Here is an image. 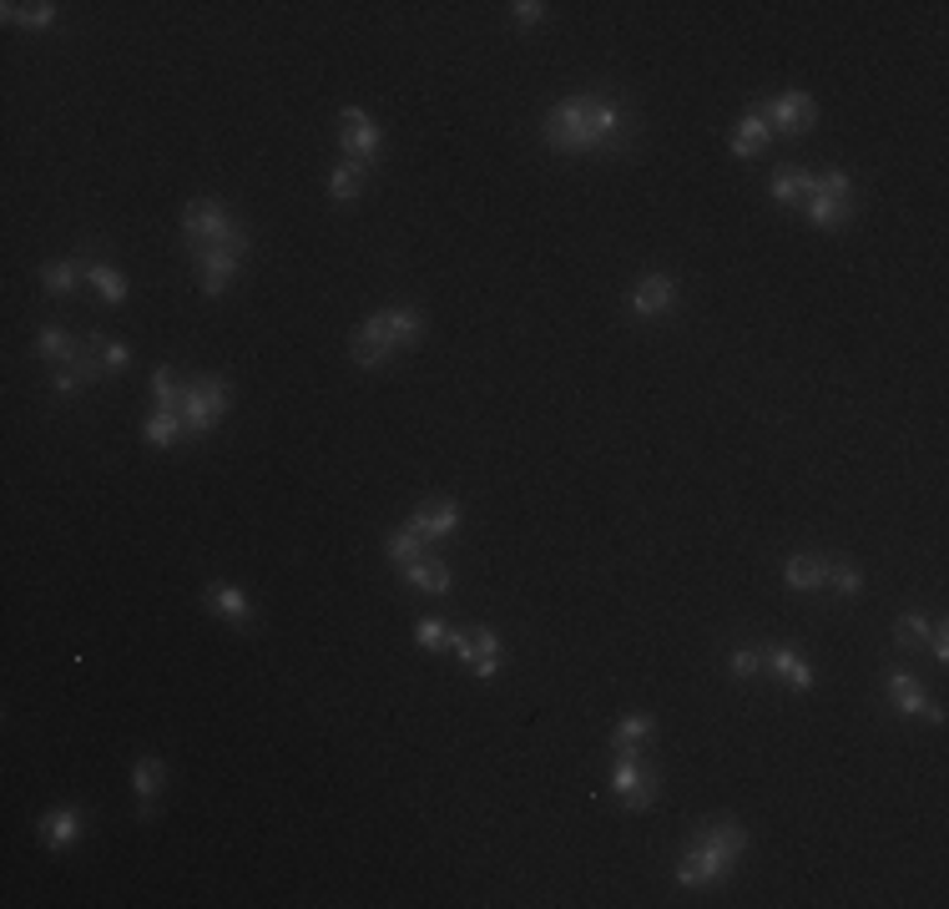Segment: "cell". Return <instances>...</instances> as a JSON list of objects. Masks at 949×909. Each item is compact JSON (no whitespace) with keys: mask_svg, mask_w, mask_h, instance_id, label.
<instances>
[{"mask_svg":"<svg viewBox=\"0 0 949 909\" xmlns=\"http://www.w3.org/2000/svg\"><path fill=\"white\" fill-rule=\"evenodd\" d=\"M227 405H233V384L223 380V374H192V380L183 384V430L187 435H212L218 424H223Z\"/></svg>","mask_w":949,"mask_h":909,"instance_id":"8992f818","label":"cell"},{"mask_svg":"<svg viewBox=\"0 0 949 909\" xmlns=\"http://www.w3.org/2000/svg\"><path fill=\"white\" fill-rule=\"evenodd\" d=\"M541 132H546V147L566 152V158H586V152L621 158V152L636 147V132L626 127V112L607 92H576L566 102H555L546 112Z\"/></svg>","mask_w":949,"mask_h":909,"instance_id":"6da1fadb","label":"cell"},{"mask_svg":"<svg viewBox=\"0 0 949 909\" xmlns=\"http://www.w3.org/2000/svg\"><path fill=\"white\" fill-rule=\"evenodd\" d=\"M924 718H929L935 727H945V708H939V702H929V708H924Z\"/></svg>","mask_w":949,"mask_h":909,"instance_id":"f35d334b","label":"cell"},{"mask_svg":"<svg viewBox=\"0 0 949 909\" xmlns=\"http://www.w3.org/2000/svg\"><path fill=\"white\" fill-rule=\"evenodd\" d=\"M183 243L192 264H212V258H243L248 253V228L227 202L218 198H192L183 208Z\"/></svg>","mask_w":949,"mask_h":909,"instance_id":"3957f363","label":"cell"},{"mask_svg":"<svg viewBox=\"0 0 949 909\" xmlns=\"http://www.w3.org/2000/svg\"><path fill=\"white\" fill-rule=\"evenodd\" d=\"M339 142H343V158L359 162V167H370V162H379L384 152V132L374 127V117L364 112V106H343L339 112Z\"/></svg>","mask_w":949,"mask_h":909,"instance_id":"9c48e42d","label":"cell"},{"mask_svg":"<svg viewBox=\"0 0 949 909\" xmlns=\"http://www.w3.org/2000/svg\"><path fill=\"white\" fill-rule=\"evenodd\" d=\"M742 849H748V829H742L738 818H727V814L707 818L687 839L682 854H677V884L682 889H717V884H727V874L742 859Z\"/></svg>","mask_w":949,"mask_h":909,"instance_id":"7a4b0ae2","label":"cell"},{"mask_svg":"<svg viewBox=\"0 0 949 909\" xmlns=\"http://www.w3.org/2000/svg\"><path fill=\"white\" fill-rule=\"evenodd\" d=\"M773 142V132H768V121H763V112L752 106V112H742L738 117V127H733V137H727V147H733V158H742V162H752V158H763V147Z\"/></svg>","mask_w":949,"mask_h":909,"instance_id":"e0dca14e","label":"cell"},{"mask_svg":"<svg viewBox=\"0 0 949 909\" xmlns=\"http://www.w3.org/2000/svg\"><path fill=\"white\" fill-rule=\"evenodd\" d=\"M829 586H839L844 596H858V592H864V571H858L854 561H833V567H829Z\"/></svg>","mask_w":949,"mask_h":909,"instance_id":"d6a6232c","label":"cell"},{"mask_svg":"<svg viewBox=\"0 0 949 909\" xmlns=\"http://www.w3.org/2000/svg\"><path fill=\"white\" fill-rule=\"evenodd\" d=\"M405 581L414 586V592H430V596H445L449 586H455L449 567L440 561V556H430V551H424L420 561H409V567H405Z\"/></svg>","mask_w":949,"mask_h":909,"instance_id":"ffe728a7","label":"cell"},{"mask_svg":"<svg viewBox=\"0 0 949 909\" xmlns=\"http://www.w3.org/2000/svg\"><path fill=\"white\" fill-rule=\"evenodd\" d=\"M36 834H40V843L46 849H71V843L81 839V808L77 804H61V808H51V814H40L36 818Z\"/></svg>","mask_w":949,"mask_h":909,"instance_id":"9a60e30c","label":"cell"},{"mask_svg":"<svg viewBox=\"0 0 949 909\" xmlns=\"http://www.w3.org/2000/svg\"><path fill=\"white\" fill-rule=\"evenodd\" d=\"M883 698L894 702V712H904V718H924V708H929V692H924L919 677H910V673L883 677Z\"/></svg>","mask_w":949,"mask_h":909,"instance_id":"d6986e66","label":"cell"},{"mask_svg":"<svg viewBox=\"0 0 949 909\" xmlns=\"http://www.w3.org/2000/svg\"><path fill=\"white\" fill-rule=\"evenodd\" d=\"M202 602H208V611H218L223 621H233V627H253L258 621V611H253V602L237 586H227V581H208V592H202Z\"/></svg>","mask_w":949,"mask_h":909,"instance_id":"2e32d148","label":"cell"},{"mask_svg":"<svg viewBox=\"0 0 949 909\" xmlns=\"http://www.w3.org/2000/svg\"><path fill=\"white\" fill-rule=\"evenodd\" d=\"M611 793L621 799V808H636V814H642V808L657 804L661 778L642 753H617V764H611Z\"/></svg>","mask_w":949,"mask_h":909,"instance_id":"52a82bcc","label":"cell"},{"mask_svg":"<svg viewBox=\"0 0 949 909\" xmlns=\"http://www.w3.org/2000/svg\"><path fill=\"white\" fill-rule=\"evenodd\" d=\"M929 627H935V621L924 617V611H904V617H899V627H894V646H904V652L924 646V642H929Z\"/></svg>","mask_w":949,"mask_h":909,"instance_id":"4dcf8cb0","label":"cell"},{"mask_svg":"<svg viewBox=\"0 0 949 909\" xmlns=\"http://www.w3.org/2000/svg\"><path fill=\"white\" fill-rule=\"evenodd\" d=\"M804 218L823 233H839V228L854 223V183H848L844 167H829V172H813V187L804 198Z\"/></svg>","mask_w":949,"mask_h":909,"instance_id":"5b68a950","label":"cell"},{"mask_svg":"<svg viewBox=\"0 0 949 909\" xmlns=\"http://www.w3.org/2000/svg\"><path fill=\"white\" fill-rule=\"evenodd\" d=\"M183 435H187V430H183V420H177V415H152V420H147V430H142V440H147V445H157V450L177 445Z\"/></svg>","mask_w":949,"mask_h":909,"instance_id":"1f68e13d","label":"cell"},{"mask_svg":"<svg viewBox=\"0 0 949 909\" xmlns=\"http://www.w3.org/2000/svg\"><path fill=\"white\" fill-rule=\"evenodd\" d=\"M546 11H551V5H541V0H515L511 21L515 26H536V21H546Z\"/></svg>","mask_w":949,"mask_h":909,"instance_id":"d590c367","label":"cell"},{"mask_svg":"<svg viewBox=\"0 0 949 909\" xmlns=\"http://www.w3.org/2000/svg\"><path fill=\"white\" fill-rule=\"evenodd\" d=\"M86 278H92L96 293H102L112 308H117V303H127V278H121L112 264H102V258H86Z\"/></svg>","mask_w":949,"mask_h":909,"instance_id":"484cf974","label":"cell"},{"mask_svg":"<svg viewBox=\"0 0 949 909\" xmlns=\"http://www.w3.org/2000/svg\"><path fill=\"white\" fill-rule=\"evenodd\" d=\"M758 112H763L773 137H804V132H813V121H818V102L808 92H778V96H768Z\"/></svg>","mask_w":949,"mask_h":909,"instance_id":"ba28073f","label":"cell"},{"mask_svg":"<svg viewBox=\"0 0 949 909\" xmlns=\"http://www.w3.org/2000/svg\"><path fill=\"white\" fill-rule=\"evenodd\" d=\"M359 193H364V167L343 158L339 167L329 172V198H333V202H354Z\"/></svg>","mask_w":949,"mask_h":909,"instance_id":"83f0119b","label":"cell"},{"mask_svg":"<svg viewBox=\"0 0 949 909\" xmlns=\"http://www.w3.org/2000/svg\"><path fill=\"white\" fill-rule=\"evenodd\" d=\"M405 526L420 531L424 540H440V536H449V531L460 526V505L449 501V496H430V501L414 505V515H409Z\"/></svg>","mask_w":949,"mask_h":909,"instance_id":"4fadbf2b","label":"cell"},{"mask_svg":"<svg viewBox=\"0 0 949 909\" xmlns=\"http://www.w3.org/2000/svg\"><path fill=\"white\" fill-rule=\"evenodd\" d=\"M929 652H935V662H949V637H945V627H929Z\"/></svg>","mask_w":949,"mask_h":909,"instance_id":"74e56055","label":"cell"},{"mask_svg":"<svg viewBox=\"0 0 949 909\" xmlns=\"http://www.w3.org/2000/svg\"><path fill=\"white\" fill-rule=\"evenodd\" d=\"M763 667L773 677H778L788 692H813V667H808V657L804 652H793V646H763Z\"/></svg>","mask_w":949,"mask_h":909,"instance_id":"7c38bea8","label":"cell"},{"mask_svg":"<svg viewBox=\"0 0 949 909\" xmlns=\"http://www.w3.org/2000/svg\"><path fill=\"white\" fill-rule=\"evenodd\" d=\"M808 187H813V172H808V167H793V162H788V167L773 172V198L788 202V208H804Z\"/></svg>","mask_w":949,"mask_h":909,"instance_id":"cb8c5ba5","label":"cell"},{"mask_svg":"<svg viewBox=\"0 0 949 909\" xmlns=\"http://www.w3.org/2000/svg\"><path fill=\"white\" fill-rule=\"evenodd\" d=\"M420 339H424V314L420 308H379V314L364 318V324L349 334V354H354L359 370H379L389 354L414 349Z\"/></svg>","mask_w":949,"mask_h":909,"instance_id":"277c9868","label":"cell"},{"mask_svg":"<svg viewBox=\"0 0 949 909\" xmlns=\"http://www.w3.org/2000/svg\"><path fill=\"white\" fill-rule=\"evenodd\" d=\"M237 268H243V258H212V264H202V268H198L202 293H208V299H218V293H223L227 283L237 278Z\"/></svg>","mask_w":949,"mask_h":909,"instance_id":"f1b7e54d","label":"cell"},{"mask_svg":"<svg viewBox=\"0 0 949 909\" xmlns=\"http://www.w3.org/2000/svg\"><path fill=\"white\" fill-rule=\"evenodd\" d=\"M727 667H733V677H752L763 667V646H733V652H727Z\"/></svg>","mask_w":949,"mask_h":909,"instance_id":"836d02e7","label":"cell"},{"mask_svg":"<svg viewBox=\"0 0 949 909\" xmlns=\"http://www.w3.org/2000/svg\"><path fill=\"white\" fill-rule=\"evenodd\" d=\"M474 677H495V667H501V637H495V627H474L470 632V662H465Z\"/></svg>","mask_w":949,"mask_h":909,"instance_id":"7402d4cb","label":"cell"},{"mask_svg":"<svg viewBox=\"0 0 949 909\" xmlns=\"http://www.w3.org/2000/svg\"><path fill=\"white\" fill-rule=\"evenodd\" d=\"M0 11H5V21H15V26H26V31H40V26H51L56 21L51 0H36V5H15V0H5Z\"/></svg>","mask_w":949,"mask_h":909,"instance_id":"f546056e","label":"cell"},{"mask_svg":"<svg viewBox=\"0 0 949 909\" xmlns=\"http://www.w3.org/2000/svg\"><path fill=\"white\" fill-rule=\"evenodd\" d=\"M445 621H435V617H424L420 627H414V642L424 646V652H440V646H445Z\"/></svg>","mask_w":949,"mask_h":909,"instance_id":"e575fe53","label":"cell"},{"mask_svg":"<svg viewBox=\"0 0 949 909\" xmlns=\"http://www.w3.org/2000/svg\"><path fill=\"white\" fill-rule=\"evenodd\" d=\"M424 546H430V540H424L420 531L399 526V531H389V540H384V556H389L395 567H409V561H420L424 556Z\"/></svg>","mask_w":949,"mask_h":909,"instance_id":"4316f807","label":"cell"},{"mask_svg":"<svg viewBox=\"0 0 949 909\" xmlns=\"http://www.w3.org/2000/svg\"><path fill=\"white\" fill-rule=\"evenodd\" d=\"M829 556H788V567H783V581H788V592H818V586H829Z\"/></svg>","mask_w":949,"mask_h":909,"instance_id":"ac0fdd59","label":"cell"},{"mask_svg":"<svg viewBox=\"0 0 949 909\" xmlns=\"http://www.w3.org/2000/svg\"><path fill=\"white\" fill-rule=\"evenodd\" d=\"M652 733H657V723H652L646 712H632V718H621L617 733H611V753H642Z\"/></svg>","mask_w":949,"mask_h":909,"instance_id":"d4e9b609","label":"cell"},{"mask_svg":"<svg viewBox=\"0 0 949 909\" xmlns=\"http://www.w3.org/2000/svg\"><path fill=\"white\" fill-rule=\"evenodd\" d=\"M81 278H86V258H56V264L40 268V283H46V293H77Z\"/></svg>","mask_w":949,"mask_h":909,"instance_id":"603a6c76","label":"cell"},{"mask_svg":"<svg viewBox=\"0 0 949 909\" xmlns=\"http://www.w3.org/2000/svg\"><path fill=\"white\" fill-rule=\"evenodd\" d=\"M132 783H137V818H157V793H162V783H167V764H162L157 753H142L137 758V768H132Z\"/></svg>","mask_w":949,"mask_h":909,"instance_id":"5bb4252c","label":"cell"},{"mask_svg":"<svg viewBox=\"0 0 949 909\" xmlns=\"http://www.w3.org/2000/svg\"><path fill=\"white\" fill-rule=\"evenodd\" d=\"M81 343H86V339H77V334H67V329H61V324H46V329H40V339H36V354L46 359L51 370H67L71 359L81 354Z\"/></svg>","mask_w":949,"mask_h":909,"instance_id":"44dd1931","label":"cell"},{"mask_svg":"<svg viewBox=\"0 0 949 909\" xmlns=\"http://www.w3.org/2000/svg\"><path fill=\"white\" fill-rule=\"evenodd\" d=\"M102 364H106V374H121L127 370V364H132V349H127V343H102Z\"/></svg>","mask_w":949,"mask_h":909,"instance_id":"8d00e7d4","label":"cell"},{"mask_svg":"<svg viewBox=\"0 0 949 909\" xmlns=\"http://www.w3.org/2000/svg\"><path fill=\"white\" fill-rule=\"evenodd\" d=\"M677 303V278L672 273H646L642 283H632L626 293V314L632 318H661Z\"/></svg>","mask_w":949,"mask_h":909,"instance_id":"8fae6325","label":"cell"},{"mask_svg":"<svg viewBox=\"0 0 949 909\" xmlns=\"http://www.w3.org/2000/svg\"><path fill=\"white\" fill-rule=\"evenodd\" d=\"M102 334H86V343H81V354L71 359L67 370H56V395H71L77 399L86 384H96V380H106V364H102Z\"/></svg>","mask_w":949,"mask_h":909,"instance_id":"30bf717a","label":"cell"}]
</instances>
